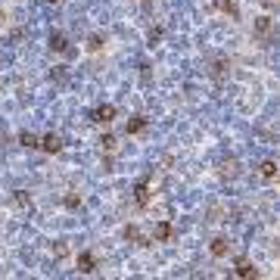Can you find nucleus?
Instances as JSON below:
<instances>
[{"label":"nucleus","mask_w":280,"mask_h":280,"mask_svg":"<svg viewBox=\"0 0 280 280\" xmlns=\"http://www.w3.org/2000/svg\"><path fill=\"white\" fill-rule=\"evenodd\" d=\"M215 6H218L221 13H227V16H237V6L231 3V0H215Z\"/></svg>","instance_id":"9b49d317"},{"label":"nucleus","mask_w":280,"mask_h":280,"mask_svg":"<svg viewBox=\"0 0 280 280\" xmlns=\"http://www.w3.org/2000/svg\"><path fill=\"white\" fill-rule=\"evenodd\" d=\"M237 277H256V268L249 265V258H237Z\"/></svg>","instance_id":"39448f33"},{"label":"nucleus","mask_w":280,"mask_h":280,"mask_svg":"<svg viewBox=\"0 0 280 280\" xmlns=\"http://www.w3.org/2000/svg\"><path fill=\"white\" fill-rule=\"evenodd\" d=\"M112 118H115V106H109V103H103V106H97V109H93V122L106 125V122H112Z\"/></svg>","instance_id":"f257e3e1"},{"label":"nucleus","mask_w":280,"mask_h":280,"mask_svg":"<svg viewBox=\"0 0 280 280\" xmlns=\"http://www.w3.org/2000/svg\"><path fill=\"white\" fill-rule=\"evenodd\" d=\"M87 47H90V50H100V47H103V41H100V38H90Z\"/></svg>","instance_id":"2eb2a0df"},{"label":"nucleus","mask_w":280,"mask_h":280,"mask_svg":"<svg viewBox=\"0 0 280 280\" xmlns=\"http://www.w3.org/2000/svg\"><path fill=\"white\" fill-rule=\"evenodd\" d=\"M172 234H174V227L168 221H159L156 227H152V240H172Z\"/></svg>","instance_id":"f03ea898"},{"label":"nucleus","mask_w":280,"mask_h":280,"mask_svg":"<svg viewBox=\"0 0 280 280\" xmlns=\"http://www.w3.org/2000/svg\"><path fill=\"white\" fill-rule=\"evenodd\" d=\"M47 3H59V0H47Z\"/></svg>","instance_id":"dca6fc26"},{"label":"nucleus","mask_w":280,"mask_h":280,"mask_svg":"<svg viewBox=\"0 0 280 280\" xmlns=\"http://www.w3.org/2000/svg\"><path fill=\"white\" fill-rule=\"evenodd\" d=\"M38 147H44L47 152H59V150H63V140H59V137H56V134H47V137H44V140H41V143H38Z\"/></svg>","instance_id":"20e7f679"},{"label":"nucleus","mask_w":280,"mask_h":280,"mask_svg":"<svg viewBox=\"0 0 280 280\" xmlns=\"http://www.w3.org/2000/svg\"><path fill=\"white\" fill-rule=\"evenodd\" d=\"M78 271H81V274H90V271H93V256H90V252H81V256H78Z\"/></svg>","instance_id":"423d86ee"},{"label":"nucleus","mask_w":280,"mask_h":280,"mask_svg":"<svg viewBox=\"0 0 280 280\" xmlns=\"http://www.w3.org/2000/svg\"><path fill=\"white\" fill-rule=\"evenodd\" d=\"M261 174H265V177H274V174H277V162H274V159L261 162Z\"/></svg>","instance_id":"f8f14e48"},{"label":"nucleus","mask_w":280,"mask_h":280,"mask_svg":"<svg viewBox=\"0 0 280 280\" xmlns=\"http://www.w3.org/2000/svg\"><path fill=\"white\" fill-rule=\"evenodd\" d=\"M0 19H3V16H0Z\"/></svg>","instance_id":"f3484780"},{"label":"nucleus","mask_w":280,"mask_h":280,"mask_svg":"<svg viewBox=\"0 0 280 280\" xmlns=\"http://www.w3.org/2000/svg\"><path fill=\"white\" fill-rule=\"evenodd\" d=\"M212 256H215V258L227 256V240H221V237H218V240H212Z\"/></svg>","instance_id":"6e6552de"},{"label":"nucleus","mask_w":280,"mask_h":280,"mask_svg":"<svg viewBox=\"0 0 280 280\" xmlns=\"http://www.w3.org/2000/svg\"><path fill=\"white\" fill-rule=\"evenodd\" d=\"M19 140H22V147H28V150H31V147H38V137H35V134H22Z\"/></svg>","instance_id":"ddd939ff"},{"label":"nucleus","mask_w":280,"mask_h":280,"mask_svg":"<svg viewBox=\"0 0 280 280\" xmlns=\"http://www.w3.org/2000/svg\"><path fill=\"white\" fill-rule=\"evenodd\" d=\"M125 237H128V240H140V231H137V227H128Z\"/></svg>","instance_id":"4468645a"},{"label":"nucleus","mask_w":280,"mask_h":280,"mask_svg":"<svg viewBox=\"0 0 280 280\" xmlns=\"http://www.w3.org/2000/svg\"><path fill=\"white\" fill-rule=\"evenodd\" d=\"M134 193H137V206H147V202H150V187H147V181L137 184V190H134Z\"/></svg>","instance_id":"1a4fd4ad"},{"label":"nucleus","mask_w":280,"mask_h":280,"mask_svg":"<svg viewBox=\"0 0 280 280\" xmlns=\"http://www.w3.org/2000/svg\"><path fill=\"white\" fill-rule=\"evenodd\" d=\"M50 47H53L56 53H69V41H65V35H59V31L50 35Z\"/></svg>","instance_id":"7ed1b4c3"},{"label":"nucleus","mask_w":280,"mask_h":280,"mask_svg":"<svg viewBox=\"0 0 280 280\" xmlns=\"http://www.w3.org/2000/svg\"><path fill=\"white\" fill-rule=\"evenodd\" d=\"M256 31H258V35H268V31H271V19H268V16H258V19H256Z\"/></svg>","instance_id":"9d476101"},{"label":"nucleus","mask_w":280,"mask_h":280,"mask_svg":"<svg viewBox=\"0 0 280 280\" xmlns=\"http://www.w3.org/2000/svg\"><path fill=\"white\" fill-rule=\"evenodd\" d=\"M143 128H147V118H131V122L128 125H125V134H137V131H143Z\"/></svg>","instance_id":"0eeeda50"}]
</instances>
